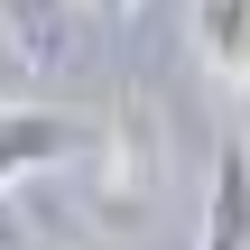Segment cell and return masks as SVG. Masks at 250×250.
I'll use <instances>...</instances> for the list:
<instances>
[{
  "label": "cell",
  "instance_id": "1",
  "mask_svg": "<svg viewBox=\"0 0 250 250\" xmlns=\"http://www.w3.org/2000/svg\"><path fill=\"white\" fill-rule=\"evenodd\" d=\"M83 148H102V121L46 111V102L0 111V195H9V186H28V176H46V167H65V158H83Z\"/></svg>",
  "mask_w": 250,
  "mask_h": 250
},
{
  "label": "cell",
  "instance_id": "2",
  "mask_svg": "<svg viewBox=\"0 0 250 250\" xmlns=\"http://www.w3.org/2000/svg\"><path fill=\"white\" fill-rule=\"evenodd\" d=\"M195 250H250V158L241 148H223L213 176H204V232H195Z\"/></svg>",
  "mask_w": 250,
  "mask_h": 250
},
{
  "label": "cell",
  "instance_id": "3",
  "mask_svg": "<svg viewBox=\"0 0 250 250\" xmlns=\"http://www.w3.org/2000/svg\"><path fill=\"white\" fill-rule=\"evenodd\" d=\"M83 0H0V37L19 46V65H65Z\"/></svg>",
  "mask_w": 250,
  "mask_h": 250
},
{
  "label": "cell",
  "instance_id": "4",
  "mask_svg": "<svg viewBox=\"0 0 250 250\" xmlns=\"http://www.w3.org/2000/svg\"><path fill=\"white\" fill-rule=\"evenodd\" d=\"M195 56L232 93H250V0H195Z\"/></svg>",
  "mask_w": 250,
  "mask_h": 250
},
{
  "label": "cell",
  "instance_id": "5",
  "mask_svg": "<svg viewBox=\"0 0 250 250\" xmlns=\"http://www.w3.org/2000/svg\"><path fill=\"white\" fill-rule=\"evenodd\" d=\"M83 9H102V19H130V9H139V0H83Z\"/></svg>",
  "mask_w": 250,
  "mask_h": 250
}]
</instances>
